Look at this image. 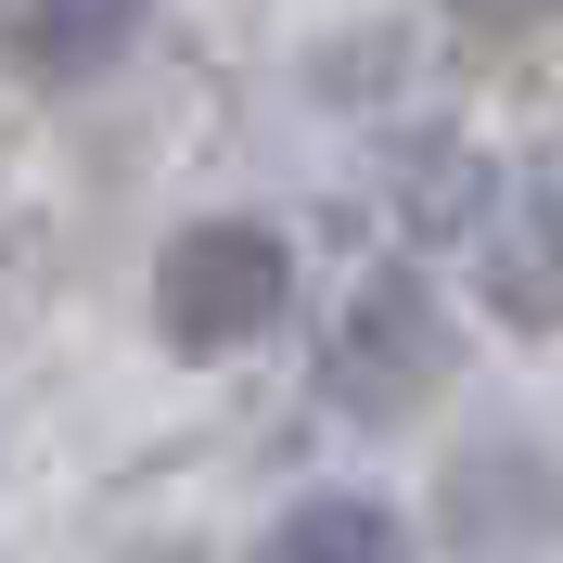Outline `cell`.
Wrapping results in <instances>:
<instances>
[{
	"label": "cell",
	"mask_w": 563,
	"mask_h": 563,
	"mask_svg": "<svg viewBox=\"0 0 563 563\" xmlns=\"http://www.w3.org/2000/svg\"><path fill=\"white\" fill-rule=\"evenodd\" d=\"M282 295H295V256H282V231H256V218H206V231H179L167 269H154V320H167L179 358L256 346V333L282 320Z\"/></svg>",
	"instance_id": "1"
},
{
	"label": "cell",
	"mask_w": 563,
	"mask_h": 563,
	"mask_svg": "<svg viewBox=\"0 0 563 563\" xmlns=\"http://www.w3.org/2000/svg\"><path fill=\"white\" fill-rule=\"evenodd\" d=\"M435 385H449V320H435L422 269H372L346 295V333H333V397H346L358 422H397Z\"/></svg>",
	"instance_id": "2"
},
{
	"label": "cell",
	"mask_w": 563,
	"mask_h": 563,
	"mask_svg": "<svg viewBox=\"0 0 563 563\" xmlns=\"http://www.w3.org/2000/svg\"><path fill=\"white\" fill-rule=\"evenodd\" d=\"M474 282H487V308L512 320V333H551V320H563V154H538V167L487 206Z\"/></svg>",
	"instance_id": "3"
},
{
	"label": "cell",
	"mask_w": 563,
	"mask_h": 563,
	"mask_svg": "<svg viewBox=\"0 0 563 563\" xmlns=\"http://www.w3.org/2000/svg\"><path fill=\"white\" fill-rule=\"evenodd\" d=\"M154 0H13V65L26 77H103L141 38Z\"/></svg>",
	"instance_id": "4"
},
{
	"label": "cell",
	"mask_w": 563,
	"mask_h": 563,
	"mask_svg": "<svg viewBox=\"0 0 563 563\" xmlns=\"http://www.w3.org/2000/svg\"><path fill=\"white\" fill-rule=\"evenodd\" d=\"M269 563H410V526L385 499H295L269 526Z\"/></svg>",
	"instance_id": "5"
}]
</instances>
